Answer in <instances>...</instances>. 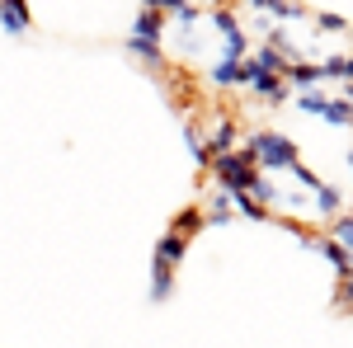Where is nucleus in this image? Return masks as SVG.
Listing matches in <instances>:
<instances>
[{"label": "nucleus", "mask_w": 353, "mask_h": 348, "mask_svg": "<svg viewBox=\"0 0 353 348\" xmlns=\"http://www.w3.org/2000/svg\"><path fill=\"white\" fill-rule=\"evenodd\" d=\"M241 156L254 170H301L297 165V151H292V141L278 132H250L241 146Z\"/></svg>", "instance_id": "nucleus-1"}, {"label": "nucleus", "mask_w": 353, "mask_h": 348, "mask_svg": "<svg viewBox=\"0 0 353 348\" xmlns=\"http://www.w3.org/2000/svg\"><path fill=\"white\" fill-rule=\"evenodd\" d=\"M184 259V236H161V245H156V283H151V296L161 301V296H170V273H174V264Z\"/></svg>", "instance_id": "nucleus-2"}, {"label": "nucleus", "mask_w": 353, "mask_h": 348, "mask_svg": "<svg viewBox=\"0 0 353 348\" xmlns=\"http://www.w3.org/2000/svg\"><path fill=\"white\" fill-rule=\"evenodd\" d=\"M231 212H236V207H231V193L217 188V193H212V203H208V212H203V221H231Z\"/></svg>", "instance_id": "nucleus-5"}, {"label": "nucleus", "mask_w": 353, "mask_h": 348, "mask_svg": "<svg viewBox=\"0 0 353 348\" xmlns=\"http://www.w3.org/2000/svg\"><path fill=\"white\" fill-rule=\"evenodd\" d=\"M0 19L10 28H28V10L24 5H0Z\"/></svg>", "instance_id": "nucleus-7"}, {"label": "nucleus", "mask_w": 353, "mask_h": 348, "mask_svg": "<svg viewBox=\"0 0 353 348\" xmlns=\"http://www.w3.org/2000/svg\"><path fill=\"white\" fill-rule=\"evenodd\" d=\"M161 19H165L161 10H146L132 28V52L146 57V61H161V52H156V43H161Z\"/></svg>", "instance_id": "nucleus-3"}, {"label": "nucleus", "mask_w": 353, "mask_h": 348, "mask_svg": "<svg viewBox=\"0 0 353 348\" xmlns=\"http://www.w3.org/2000/svg\"><path fill=\"white\" fill-rule=\"evenodd\" d=\"M297 108H306V113H316V118H325V123H339V127L349 123V104H344V99L334 104V99H325V94H316V90H306V94H297Z\"/></svg>", "instance_id": "nucleus-4"}, {"label": "nucleus", "mask_w": 353, "mask_h": 348, "mask_svg": "<svg viewBox=\"0 0 353 348\" xmlns=\"http://www.w3.org/2000/svg\"><path fill=\"white\" fill-rule=\"evenodd\" d=\"M212 81L217 85H241V61H217V66H212Z\"/></svg>", "instance_id": "nucleus-6"}]
</instances>
